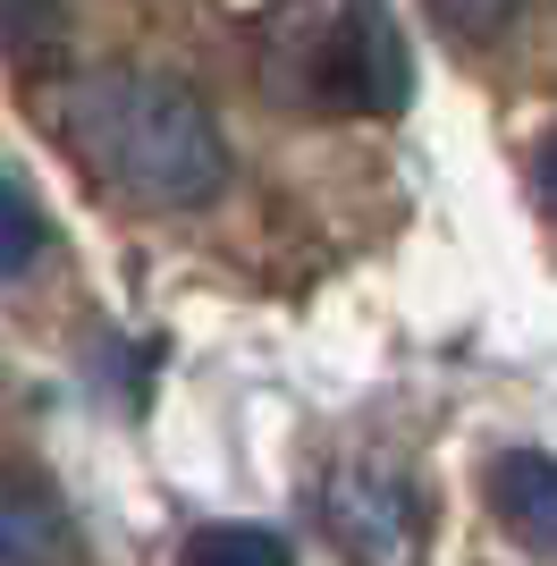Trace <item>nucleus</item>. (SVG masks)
I'll use <instances>...</instances> for the list:
<instances>
[{
    "instance_id": "6e6552de",
    "label": "nucleus",
    "mask_w": 557,
    "mask_h": 566,
    "mask_svg": "<svg viewBox=\"0 0 557 566\" xmlns=\"http://www.w3.org/2000/svg\"><path fill=\"white\" fill-rule=\"evenodd\" d=\"M431 18L473 34V43H490V34H507V25L524 18V0H431Z\"/></svg>"
},
{
    "instance_id": "39448f33",
    "label": "nucleus",
    "mask_w": 557,
    "mask_h": 566,
    "mask_svg": "<svg viewBox=\"0 0 557 566\" xmlns=\"http://www.w3.org/2000/svg\"><path fill=\"white\" fill-rule=\"evenodd\" d=\"M60 558V516L51 499H34L25 482L0 473V566H51Z\"/></svg>"
},
{
    "instance_id": "423d86ee",
    "label": "nucleus",
    "mask_w": 557,
    "mask_h": 566,
    "mask_svg": "<svg viewBox=\"0 0 557 566\" xmlns=\"http://www.w3.org/2000/svg\"><path fill=\"white\" fill-rule=\"evenodd\" d=\"M178 566H296L271 524H195Z\"/></svg>"
},
{
    "instance_id": "1a4fd4ad",
    "label": "nucleus",
    "mask_w": 557,
    "mask_h": 566,
    "mask_svg": "<svg viewBox=\"0 0 557 566\" xmlns=\"http://www.w3.org/2000/svg\"><path fill=\"white\" fill-rule=\"evenodd\" d=\"M60 9L51 0H0V51H51Z\"/></svg>"
},
{
    "instance_id": "9d476101",
    "label": "nucleus",
    "mask_w": 557,
    "mask_h": 566,
    "mask_svg": "<svg viewBox=\"0 0 557 566\" xmlns=\"http://www.w3.org/2000/svg\"><path fill=\"white\" fill-rule=\"evenodd\" d=\"M533 187H540V203H549V220H557V127L540 136V153H533Z\"/></svg>"
},
{
    "instance_id": "7ed1b4c3",
    "label": "nucleus",
    "mask_w": 557,
    "mask_h": 566,
    "mask_svg": "<svg viewBox=\"0 0 557 566\" xmlns=\"http://www.w3.org/2000/svg\"><path fill=\"white\" fill-rule=\"evenodd\" d=\"M329 533L364 566H406L414 558V499L389 473H338L329 482Z\"/></svg>"
},
{
    "instance_id": "20e7f679",
    "label": "nucleus",
    "mask_w": 557,
    "mask_h": 566,
    "mask_svg": "<svg viewBox=\"0 0 557 566\" xmlns=\"http://www.w3.org/2000/svg\"><path fill=\"white\" fill-rule=\"evenodd\" d=\"M490 507L533 558L557 566V457L549 449H507L490 457Z\"/></svg>"
},
{
    "instance_id": "f03ea898",
    "label": "nucleus",
    "mask_w": 557,
    "mask_h": 566,
    "mask_svg": "<svg viewBox=\"0 0 557 566\" xmlns=\"http://www.w3.org/2000/svg\"><path fill=\"white\" fill-rule=\"evenodd\" d=\"M414 69H406V43H397V18L380 0H347V18L329 34V102H347V111H380L389 118L406 102Z\"/></svg>"
},
{
    "instance_id": "f257e3e1",
    "label": "nucleus",
    "mask_w": 557,
    "mask_h": 566,
    "mask_svg": "<svg viewBox=\"0 0 557 566\" xmlns=\"http://www.w3.org/2000/svg\"><path fill=\"white\" fill-rule=\"evenodd\" d=\"M60 136L102 187H118L127 203H153V212H195L229 187V144L211 127V111L178 76H153V69L69 76L60 85Z\"/></svg>"
},
{
    "instance_id": "0eeeda50",
    "label": "nucleus",
    "mask_w": 557,
    "mask_h": 566,
    "mask_svg": "<svg viewBox=\"0 0 557 566\" xmlns=\"http://www.w3.org/2000/svg\"><path fill=\"white\" fill-rule=\"evenodd\" d=\"M43 245H51V229H43V212H34V195H25L18 178H0V280H25V271L43 262Z\"/></svg>"
}]
</instances>
